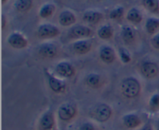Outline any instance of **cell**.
Returning <instances> with one entry per match:
<instances>
[{"label": "cell", "instance_id": "1", "mask_svg": "<svg viewBox=\"0 0 159 130\" xmlns=\"http://www.w3.org/2000/svg\"><path fill=\"white\" fill-rule=\"evenodd\" d=\"M113 110L110 104L99 102L94 104L89 110V117L97 124L106 123L113 117Z\"/></svg>", "mask_w": 159, "mask_h": 130}, {"label": "cell", "instance_id": "2", "mask_svg": "<svg viewBox=\"0 0 159 130\" xmlns=\"http://www.w3.org/2000/svg\"><path fill=\"white\" fill-rule=\"evenodd\" d=\"M120 91L127 99H134L141 93V84L135 76H127L120 82Z\"/></svg>", "mask_w": 159, "mask_h": 130}, {"label": "cell", "instance_id": "3", "mask_svg": "<svg viewBox=\"0 0 159 130\" xmlns=\"http://www.w3.org/2000/svg\"><path fill=\"white\" fill-rule=\"evenodd\" d=\"M78 107L75 103L66 101L60 104L57 111V118L61 122L69 123L72 122L78 115Z\"/></svg>", "mask_w": 159, "mask_h": 130}, {"label": "cell", "instance_id": "4", "mask_svg": "<svg viewBox=\"0 0 159 130\" xmlns=\"http://www.w3.org/2000/svg\"><path fill=\"white\" fill-rule=\"evenodd\" d=\"M43 72L48 87L53 93L56 94H61L66 92L67 84L63 79L57 76L54 73H51L47 69H45Z\"/></svg>", "mask_w": 159, "mask_h": 130}, {"label": "cell", "instance_id": "5", "mask_svg": "<svg viewBox=\"0 0 159 130\" xmlns=\"http://www.w3.org/2000/svg\"><path fill=\"white\" fill-rule=\"evenodd\" d=\"M57 115L53 109L48 108L42 113L37 123L38 130H57Z\"/></svg>", "mask_w": 159, "mask_h": 130}, {"label": "cell", "instance_id": "6", "mask_svg": "<svg viewBox=\"0 0 159 130\" xmlns=\"http://www.w3.org/2000/svg\"><path fill=\"white\" fill-rule=\"evenodd\" d=\"M54 74L61 79H70L75 76L76 70L74 65L68 61H61L54 66Z\"/></svg>", "mask_w": 159, "mask_h": 130}, {"label": "cell", "instance_id": "7", "mask_svg": "<svg viewBox=\"0 0 159 130\" xmlns=\"http://www.w3.org/2000/svg\"><path fill=\"white\" fill-rule=\"evenodd\" d=\"M37 36L43 40H49L57 37L60 34V30L55 25L50 23L40 24L37 28Z\"/></svg>", "mask_w": 159, "mask_h": 130}, {"label": "cell", "instance_id": "8", "mask_svg": "<svg viewBox=\"0 0 159 130\" xmlns=\"http://www.w3.org/2000/svg\"><path fill=\"white\" fill-rule=\"evenodd\" d=\"M140 73L145 79H153L158 76L159 65L153 61H144L140 65Z\"/></svg>", "mask_w": 159, "mask_h": 130}, {"label": "cell", "instance_id": "9", "mask_svg": "<svg viewBox=\"0 0 159 130\" xmlns=\"http://www.w3.org/2000/svg\"><path fill=\"white\" fill-rule=\"evenodd\" d=\"M122 124L127 129H140L144 123L138 113L130 112L123 115Z\"/></svg>", "mask_w": 159, "mask_h": 130}, {"label": "cell", "instance_id": "10", "mask_svg": "<svg viewBox=\"0 0 159 130\" xmlns=\"http://www.w3.org/2000/svg\"><path fill=\"white\" fill-rule=\"evenodd\" d=\"M93 35V31L91 28L85 25H76L73 26L68 33V37L75 40L88 39Z\"/></svg>", "mask_w": 159, "mask_h": 130}, {"label": "cell", "instance_id": "11", "mask_svg": "<svg viewBox=\"0 0 159 130\" xmlns=\"http://www.w3.org/2000/svg\"><path fill=\"white\" fill-rule=\"evenodd\" d=\"M7 42L15 49H23L28 46V40L26 37L19 32H13L9 34Z\"/></svg>", "mask_w": 159, "mask_h": 130}, {"label": "cell", "instance_id": "12", "mask_svg": "<svg viewBox=\"0 0 159 130\" xmlns=\"http://www.w3.org/2000/svg\"><path fill=\"white\" fill-rule=\"evenodd\" d=\"M99 56L100 60L107 65H111L116 59V51L110 45H102L99 48Z\"/></svg>", "mask_w": 159, "mask_h": 130}, {"label": "cell", "instance_id": "13", "mask_svg": "<svg viewBox=\"0 0 159 130\" xmlns=\"http://www.w3.org/2000/svg\"><path fill=\"white\" fill-rule=\"evenodd\" d=\"M93 48V42L89 39H82L74 41L71 45V49L75 54L84 55L89 52Z\"/></svg>", "mask_w": 159, "mask_h": 130}, {"label": "cell", "instance_id": "14", "mask_svg": "<svg viewBox=\"0 0 159 130\" xmlns=\"http://www.w3.org/2000/svg\"><path fill=\"white\" fill-rule=\"evenodd\" d=\"M37 52H38V55L40 57L51 59H54L57 56L58 49H57V47L54 44L46 42V43L41 44L38 47Z\"/></svg>", "mask_w": 159, "mask_h": 130}, {"label": "cell", "instance_id": "15", "mask_svg": "<svg viewBox=\"0 0 159 130\" xmlns=\"http://www.w3.org/2000/svg\"><path fill=\"white\" fill-rule=\"evenodd\" d=\"M77 21L76 16L72 11L65 9L61 11L58 16V23L61 26L68 27L73 26Z\"/></svg>", "mask_w": 159, "mask_h": 130}, {"label": "cell", "instance_id": "16", "mask_svg": "<svg viewBox=\"0 0 159 130\" xmlns=\"http://www.w3.org/2000/svg\"><path fill=\"white\" fill-rule=\"evenodd\" d=\"M85 84L92 89H99L102 86V78L97 73H90L84 79Z\"/></svg>", "mask_w": 159, "mask_h": 130}, {"label": "cell", "instance_id": "17", "mask_svg": "<svg viewBox=\"0 0 159 130\" xmlns=\"http://www.w3.org/2000/svg\"><path fill=\"white\" fill-rule=\"evenodd\" d=\"M102 17L103 16H102V12L96 10H88L84 12L82 19L85 23L96 25L101 21Z\"/></svg>", "mask_w": 159, "mask_h": 130}, {"label": "cell", "instance_id": "18", "mask_svg": "<svg viewBox=\"0 0 159 130\" xmlns=\"http://www.w3.org/2000/svg\"><path fill=\"white\" fill-rule=\"evenodd\" d=\"M121 37L124 43L127 45H130L134 41L136 38V32L132 26L127 25L123 26L121 30Z\"/></svg>", "mask_w": 159, "mask_h": 130}, {"label": "cell", "instance_id": "19", "mask_svg": "<svg viewBox=\"0 0 159 130\" xmlns=\"http://www.w3.org/2000/svg\"><path fill=\"white\" fill-rule=\"evenodd\" d=\"M145 30L150 35H155L159 33V19L157 17H148L145 22Z\"/></svg>", "mask_w": 159, "mask_h": 130}, {"label": "cell", "instance_id": "20", "mask_svg": "<svg viewBox=\"0 0 159 130\" xmlns=\"http://www.w3.org/2000/svg\"><path fill=\"white\" fill-rule=\"evenodd\" d=\"M126 18L130 23L138 24V23H141V21L143 20V15L138 8L133 7L128 10Z\"/></svg>", "mask_w": 159, "mask_h": 130}, {"label": "cell", "instance_id": "21", "mask_svg": "<svg viewBox=\"0 0 159 130\" xmlns=\"http://www.w3.org/2000/svg\"><path fill=\"white\" fill-rule=\"evenodd\" d=\"M98 37L103 41L110 40L114 34V29L110 24H105L100 26L97 31Z\"/></svg>", "mask_w": 159, "mask_h": 130}, {"label": "cell", "instance_id": "22", "mask_svg": "<svg viewBox=\"0 0 159 130\" xmlns=\"http://www.w3.org/2000/svg\"><path fill=\"white\" fill-rule=\"evenodd\" d=\"M56 6L52 3H45L39 10V16L42 19H48L55 12Z\"/></svg>", "mask_w": 159, "mask_h": 130}, {"label": "cell", "instance_id": "23", "mask_svg": "<svg viewBox=\"0 0 159 130\" xmlns=\"http://www.w3.org/2000/svg\"><path fill=\"white\" fill-rule=\"evenodd\" d=\"M33 4H34L33 0H16L14 6L18 12L24 13L29 12L32 9Z\"/></svg>", "mask_w": 159, "mask_h": 130}, {"label": "cell", "instance_id": "24", "mask_svg": "<svg viewBox=\"0 0 159 130\" xmlns=\"http://www.w3.org/2000/svg\"><path fill=\"white\" fill-rule=\"evenodd\" d=\"M148 111L152 114L159 112V93H154L148 102Z\"/></svg>", "mask_w": 159, "mask_h": 130}, {"label": "cell", "instance_id": "25", "mask_svg": "<svg viewBox=\"0 0 159 130\" xmlns=\"http://www.w3.org/2000/svg\"><path fill=\"white\" fill-rule=\"evenodd\" d=\"M142 4L148 12L154 14L159 12V0H142Z\"/></svg>", "mask_w": 159, "mask_h": 130}, {"label": "cell", "instance_id": "26", "mask_svg": "<svg viewBox=\"0 0 159 130\" xmlns=\"http://www.w3.org/2000/svg\"><path fill=\"white\" fill-rule=\"evenodd\" d=\"M118 55L123 64H129L132 61V56L130 51L124 47H120L118 49Z\"/></svg>", "mask_w": 159, "mask_h": 130}, {"label": "cell", "instance_id": "27", "mask_svg": "<svg viewBox=\"0 0 159 130\" xmlns=\"http://www.w3.org/2000/svg\"><path fill=\"white\" fill-rule=\"evenodd\" d=\"M124 14V8L123 6H118L115 9H112L110 12V18L111 20H119L122 18Z\"/></svg>", "mask_w": 159, "mask_h": 130}, {"label": "cell", "instance_id": "28", "mask_svg": "<svg viewBox=\"0 0 159 130\" xmlns=\"http://www.w3.org/2000/svg\"><path fill=\"white\" fill-rule=\"evenodd\" d=\"M78 130H98L97 123L93 121H84L79 125Z\"/></svg>", "mask_w": 159, "mask_h": 130}, {"label": "cell", "instance_id": "29", "mask_svg": "<svg viewBox=\"0 0 159 130\" xmlns=\"http://www.w3.org/2000/svg\"><path fill=\"white\" fill-rule=\"evenodd\" d=\"M150 42L152 48H155V50L159 51V33L156 34L155 35L152 36V37L151 38Z\"/></svg>", "mask_w": 159, "mask_h": 130}, {"label": "cell", "instance_id": "30", "mask_svg": "<svg viewBox=\"0 0 159 130\" xmlns=\"http://www.w3.org/2000/svg\"><path fill=\"white\" fill-rule=\"evenodd\" d=\"M140 130H155V129L152 125V122L148 121L140 128Z\"/></svg>", "mask_w": 159, "mask_h": 130}, {"label": "cell", "instance_id": "31", "mask_svg": "<svg viewBox=\"0 0 159 130\" xmlns=\"http://www.w3.org/2000/svg\"><path fill=\"white\" fill-rule=\"evenodd\" d=\"M6 25H7V20H6V17L4 16H2V30H4Z\"/></svg>", "mask_w": 159, "mask_h": 130}, {"label": "cell", "instance_id": "32", "mask_svg": "<svg viewBox=\"0 0 159 130\" xmlns=\"http://www.w3.org/2000/svg\"><path fill=\"white\" fill-rule=\"evenodd\" d=\"M155 130H159V116L156 121V124H155Z\"/></svg>", "mask_w": 159, "mask_h": 130}, {"label": "cell", "instance_id": "33", "mask_svg": "<svg viewBox=\"0 0 159 130\" xmlns=\"http://www.w3.org/2000/svg\"><path fill=\"white\" fill-rule=\"evenodd\" d=\"M8 1H9V0H2V5L6 4V3Z\"/></svg>", "mask_w": 159, "mask_h": 130}]
</instances>
